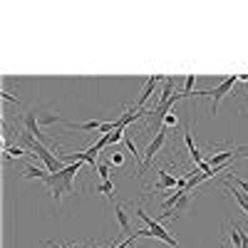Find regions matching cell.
Listing matches in <instances>:
<instances>
[{
  "label": "cell",
  "mask_w": 248,
  "mask_h": 248,
  "mask_svg": "<svg viewBox=\"0 0 248 248\" xmlns=\"http://www.w3.org/2000/svg\"><path fill=\"white\" fill-rule=\"evenodd\" d=\"M109 164H112V167H124V154L122 152H112V156H109Z\"/></svg>",
  "instance_id": "5bb4252c"
},
{
  "label": "cell",
  "mask_w": 248,
  "mask_h": 248,
  "mask_svg": "<svg viewBox=\"0 0 248 248\" xmlns=\"http://www.w3.org/2000/svg\"><path fill=\"white\" fill-rule=\"evenodd\" d=\"M156 82H164V77H159V75H152V77L147 79V85H144V90H141V94H139V102H137V109H144V107H147V102H149V97L154 94V87H156Z\"/></svg>",
  "instance_id": "5b68a950"
},
{
  "label": "cell",
  "mask_w": 248,
  "mask_h": 248,
  "mask_svg": "<svg viewBox=\"0 0 248 248\" xmlns=\"http://www.w3.org/2000/svg\"><path fill=\"white\" fill-rule=\"evenodd\" d=\"M194 82H196V77H194V75H186V79H184V94H186V97L191 94V90H194Z\"/></svg>",
  "instance_id": "9a60e30c"
},
{
  "label": "cell",
  "mask_w": 248,
  "mask_h": 248,
  "mask_svg": "<svg viewBox=\"0 0 248 248\" xmlns=\"http://www.w3.org/2000/svg\"><path fill=\"white\" fill-rule=\"evenodd\" d=\"M226 181H231L236 189H241L243 194H248V181H243L241 176H236V171H229V179H226Z\"/></svg>",
  "instance_id": "8fae6325"
},
{
  "label": "cell",
  "mask_w": 248,
  "mask_h": 248,
  "mask_svg": "<svg viewBox=\"0 0 248 248\" xmlns=\"http://www.w3.org/2000/svg\"><path fill=\"white\" fill-rule=\"evenodd\" d=\"M236 82H238V75H229V77H223L218 82V87L214 90H203V92H196V97H211V114H216L218 109V102L229 94L233 87H236Z\"/></svg>",
  "instance_id": "6da1fadb"
},
{
  "label": "cell",
  "mask_w": 248,
  "mask_h": 248,
  "mask_svg": "<svg viewBox=\"0 0 248 248\" xmlns=\"http://www.w3.org/2000/svg\"><path fill=\"white\" fill-rule=\"evenodd\" d=\"M3 152H5V159H13V156L17 159V156H25V154H28L23 147H8V149H3Z\"/></svg>",
  "instance_id": "7c38bea8"
},
{
  "label": "cell",
  "mask_w": 248,
  "mask_h": 248,
  "mask_svg": "<svg viewBox=\"0 0 248 248\" xmlns=\"http://www.w3.org/2000/svg\"><path fill=\"white\" fill-rule=\"evenodd\" d=\"M167 144V129H161V132H156L154 134V141H149V147L144 149V167H141V171H139V176L147 171L149 167H152V161H154V156L161 152V147Z\"/></svg>",
  "instance_id": "3957f363"
},
{
  "label": "cell",
  "mask_w": 248,
  "mask_h": 248,
  "mask_svg": "<svg viewBox=\"0 0 248 248\" xmlns=\"http://www.w3.org/2000/svg\"><path fill=\"white\" fill-rule=\"evenodd\" d=\"M37 119H40V124H55V122H62V117L60 114H37Z\"/></svg>",
  "instance_id": "4fadbf2b"
},
{
  "label": "cell",
  "mask_w": 248,
  "mask_h": 248,
  "mask_svg": "<svg viewBox=\"0 0 248 248\" xmlns=\"http://www.w3.org/2000/svg\"><path fill=\"white\" fill-rule=\"evenodd\" d=\"M164 124H167V127H176V124H179V117H176V112L171 109L167 117H164Z\"/></svg>",
  "instance_id": "e0dca14e"
},
{
  "label": "cell",
  "mask_w": 248,
  "mask_h": 248,
  "mask_svg": "<svg viewBox=\"0 0 248 248\" xmlns=\"http://www.w3.org/2000/svg\"><path fill=\"white\" fill-rule=\"evenodd\" d=\"M238 156H243V159H248V154H238Z\"/></svg>",
  "instance_id": "ac0fdd59"
},
{
  "label": "cell",
  "mask_w": 248,
  "mask_h": 248,
  "mask_svg": "<svg viewBox=\"0 0 248 248\" xmlns=\"http://www.w3.org/2000/svg\"><path fill=\"white\" fill-rule=\"evenodd\" d=\"M97 174L102 181H109V164H97Z\"/></svg>",
  "instance_id": "2e32d148"
},
{
  "label": "cell",
  "mask_w": 248,
  "mask_h": 248,
  "mask_svg": "<svg viewBox=\"0 0 248 248\" xmlns=\"http://www.w3.org/2000/svg\"><path fill=\"white\" fill-rule=\"evenodd\" d=\"M67 127H75V129H79V132H99V127H102V122H82V124H75V122H65Z\"/></svg>",
  "instance_id": "9c48e42d"
},
{
  "label": "cell",
  "mask_w": 248,
  "mask_h": 248,
  "mask_svg": "<svg viewBox=\"0 0 248 248\" xmlns=\"http://www.w3.org/2000/svg\"><path fill=\"white\" fill-rule=\"evenodd\" d=\"M20 176H23V179H40V181H45L50 176V171L43 169V167H35V164H28V167L20 171Z\"/></svg>",
  "instance_id": "8992f818"
},
{
  "label": "cell",
  "mask_w": 248,
  "mask_h": 248,
  "mask_svg": "<svg viewBox=\"0 0 248 248\" xmlns=\"http://www.w3.org/2000/svg\"><path fill=\"white\" fill-rule=\"evenodd\" d=\"M189 201H191V194H189V191H184V196L179 199V203L174 206V209H171L167 216H161V218H176L181 211H186V206H189Z\"/></svg>",
  "instance_id": "ba28073f"
},
{
  "label": "cell",
  "mask_w": 248,
  "mask_h": 248,
  "mask_svg": "<svg viewBox=\"0 0 248 248\" xmlns=\"http://www.w3.org/2000/svg\"><path fill=\"white\" fill-rule=\"evenodd\" d=\"M114 216H117V221H119V229H122V233H127V236H132V226H129V216H127V211L122 209V203H117V206H114Z\"/></svg>",
  "instance_id": "52a82bcc"
},
{
  "label": "cell",
  "mask_w": 248,
  "mask_h": 248,
  "mask_svg": "<svg viewBox=\"0 0 248 248\" xmlns=\"http://www.w3.org/2000/svg\"><path fill=\"white\" fill-rule=\"evenodd\" d=\"M137 216H139L144 223H147V229L152 231V238H159V241H164V243H167L169 248H179V241H176V238H174V236H171L167 229H164V226H161L159 221H154V218H152L147 211L141 209V206L137 209Z\"/></svg>",
  "instance_id": "7a4b0ae2"
},
{
  "label": "cell",
  "mask_w": 248,
  "mask_h": 248,
  "mask_svg": "<svg viewBox=\"0 0 248 248\" xmlns=\"http://www.w3.org/2000/svg\"><path fill=\"white\" fill-rule=\"evenodd\" d=\"M156 174H159V181L152 186L154 191H164V189H174V186H179V176H174V174H169L167 169H156Z\"/></svg>",
  "instance_id": "277c9868"
},
{
  "label": "cell",
  "mask_w": 248,
  "mask_h": 248,
  "mask_svg": "<svg viewBox=\"0 0 248 248\" xmlns=\"http://www.w3.org/2000/svg\"><path fill=\"white\" fill-rule=\"evenodd\" d=\"M97 191H99V194H105L109 201H114V194H117V189H114V184H112V181H102V184L97 186Z\"/></svg>",
  "instance_id": "30bf717a"
}]
</instances>
